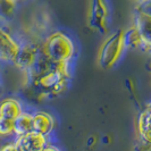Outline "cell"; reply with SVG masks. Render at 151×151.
I'll return each mask as SVG.
<instances>
[{"mask_svg":"<svg viewBox=\"0 0 151 151\" xmlns=\"http://www.w3.org/2000/svg\"><path fill=\"white\" fill-rule=\"evenodd\" d=\"M41 52L52 64L73 61L77 53V45L74 39L64 31H55L45 39Z\"/></svg>","mask_w":151,"mask_h":151,"instance_id":"6da1fadb","label":"cell"},{"mask_svg":"<svg viewBox=\"0 0 151 151\" xmlns=\"http://www.w3.org/2000/svg\"><path fill=\"white\" fill-rule=\"evenodd\" d=\"M126 45L124 32H116L105 41L99 53V63L104 68L114 67L121 60L125 52Z\"/></svg>","mask_w":151,"mask_h":151,"instance_id":"7a4b0ae2","label":"cell"},{"mask_svg":"<svg viewBox=\"0 0 151 151\" xmlns=\"http://www.w3.org/2000/svg\"><path fill=\"white\" fill-rule=\"evenodd\" d=\"M35 82L39 88L45 92H49L50 94H59L61 91L66 89L68 80L61 75L56 67H53L49 72L38 77Z\"/></svg>","mask_w":151,"mask_h":151,"instance_id":"3957f363","label":"cell"},{"mask_svg":"<svg viewBox=\"0 0 151 151\" xmlns=\"http://www.w3.org/2000/svg\"><path fill=\"white\" fill-rule=\"evenodd\" d=\"M50 143V137L37 132H31L29 134L16 137L15 140L18 151H43Z\"/></svg>","mask_w":151,"mask_h":151,"instance_id":"277c9868","label":"cell"},{"mask_svg":"<svg viewBox=\"0 0 151 151\" xmlns=\"http://www.w3.org/2000/svg\"><path fill=\"white\" fill-rule=\"evenodd\" d=\"M40 55H41V48L39 45L34 43L21 45L19 51H18V55L16 57L14 64L22 69L30 70L37 63Z\"/></svg>","mask_w":151,"mask_h":151,"instance_id":"5b68a950","label":"cell"},{"mask_svg":"<svg viewBox=\"0 0 151 151\" xmlns=\"http://www.w3.org/2000/svg\"><path fill=\"white\" fill-rule=\"evenodd\" d=\"M21 45L6 30L0 27V60L14 63Z\"/></svg>","mask_w":151,"mask_h":151,"instance_id":"8992f818","label":"cell"},{"mask_svg":"<svg viewBox=\"0 0 151 151\" xmlns=\"http://www.w3.org/2000/svg\"><path fill=\"white\" fill-rule=\"evenodd\" d=\"M56 127V119L45 110H37L33 113V132L50 137Z\"/></svg>","mask_w":151,"mask_h":151,"instance_id":"52a82bcc","label":"cell"},{"mask_svg":"<svg viewBox=\"0 0 151 151\" xmlns=\"http://www.w3.org/2000/svg\"><path fill=\"white\" fill-rule=\"evenodd\" d=\"M133 26L142 40V50L151 52V17L135 12Z\"/></svg>","mask_w":151,"mask_h":151,"instance_id":"ba28073f","label":"cell"},{"mask_svg":"<svg viewBox=\"0 0 151 151\" xmlns=\"http://www.w3.org/2000/svg\"><path fill=\"white\" fill-rule=\"evenodd\" d=\"M22 113H24V108L22 102L17 99L7 98L0 102V117L15 121Z\"/></svg>","mask_w":151,"mask_h":151,"instance_id":"9c48e42d","label":"cell"},{"mask_svg":"<svg viewBox=\"0 0 151 151\" xmlns=\"http://www.w3.org/2000/svg\"><path fill=\"white\" fill-rule=\"evenodd\" d=\"M137 133L142 143L151 148V115L145 109L137 117Z\"/></svg>","mask_w":151,"mask_h":151,"instance_id":"30bf717a","label":"cell"},{"mask_svg":"<svg viewBox=\"0 0 151 151\" xmlns=\"http://www.w3.org/2000/svg\"><path fill=\"white\" fill-rule=\"evenodd\" d=\"M33 132V113H22L14 121V135L19 137Z\"/></svg>","mask_w":151,"mask_h":151,"instance_id":"8fae6325","label":"cell"},{"mask_svg":"<svg viewBox=\"0 0 151 151\" xmlns=\"http://www.w3.org/2000/svg\"><path fill=\"white\" fill-rule=\"evenodd\" d=\"M14 135V121L0 117V136Z\"/></svg>","mask_w":151,"mask_h":151,"instance_id":"7c38bea8","label":"cell"},{"mask_svg":"<svg viewBox=\"0 0 151 151\" xmlns=\"http://www.w3.org/2000/svg\"><path fill=\"white\" fill-rule=\"evenodd\" d=\"M135 12L142 13L144 15L151 17V1H142L137 4V8Z\"/></svg>","mask_w":151,"mask_h":151,"instance_id":"4fadbf2b","label":"cell"},{"mask_svg":"<svg viewBox=\"0 0 151 151\" xmlns=\"http://www.w3.org/2000/svg\"><path fill=\"white\" fill-rule=\"evenodd\" d=\"M0 151H18V149H17V147H16L15 142H10V143L5 144V145L0 149Z\"/></svg>","mask_w":151,"mask_h":151,"instance_id":"5bb4252c","label":"cell"},{"mask_svg":"<svg viewBox=\"0 0 151 151\" xmlns=\"http://www.w3.org/2000/svg\"><path fill=\"white\" fill-rule=\"evenodd\" d=\"M43 151H61V149L58 147V145H56V144H52L50 143L47 148H45Z\"/></svg>","mask_w":151,"mask_h":151,"instance_id":"9a60e30c","label":"cell"},{"mask_svg":"<svg viewBox=\"0 0 151 151\" xmlns=\"http://www.w3.org/2000/svg\"><path fill=\"white\" fill-rule=\"evenodd\" d=\"M144 109H145V110H147V111H148V113L151 115V101L149 102V104H148V105H147V107H145Z\"/></svg>","mask_w":151,"mask_h":151,"instance_id":"2e32d148","label":"cell"}]
</instances>
